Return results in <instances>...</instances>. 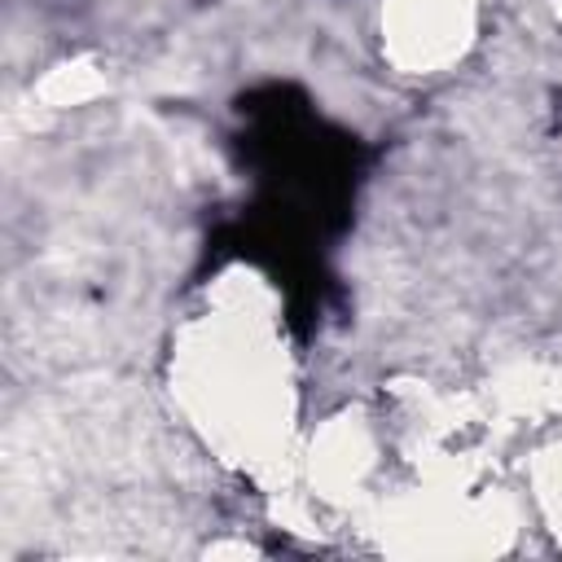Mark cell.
<instances>
[{
	"instance_id": "cell-2",
	"label": "cell",
	"mask_w": 562,
	"mask_h": 562,
	"mask_svg": "<svg viewBox=\"0 0 562 562\" xmlns=\"http://www.w3.org/2000/svg\"><path fill=\"white\" fill-rule=\"evenodd\" d=\"M40 92H44L48 105H70V101L92 97V92H97V79L88 75V66H61V70H53V75L44 79Z\"/></svg>"
},
{
	"instance_id": "cell-1",
	"label": "cell",
	"mask_w": 562,
	"mask_h": 562,
	"mask_svg": "<svg viewBox=\"0 0 562 562\" xmlns=\"http://www.w3.org/2000/svg\"><path fill=\"white\" fill-rule=\"evenodd\" d=\"M461 31H465V0H400L395 4V40L417 61L448 57Z\"/></svg>"
}]
</instances>
